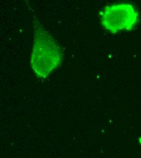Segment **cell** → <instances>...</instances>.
Returning a JSON list of instances; mask_svg holds the SVG:
<instances>
[{
    "label": "cell",
    "mask_w": 141,
    "mask_h": 158,
    "mask_svg": "<svg viewBox=\"0 0 141 158\" xmlns=\"http://www.w3.org/2000/svg\"><path fill=\"white\" fill-rule=\"evenodd\" d=\"M138 21V12L129 3H117L107 6L101 17L102 26L114 34L121 31L133 30Z\"/></svg>",
    "instance_id": "cell-2"
},
{
    "label": "cell",
    "mask_w": 141,
    "mask_h": 158,
    "mask_svg": "<svg viewBox=\"0 0 141 158\" xmlns=\"http://www.w3.org/2000/svg\"><path fill=\"white\" fill-rule=\"evenodd\" d=\"M33 26L31 66L39 79H44L60 65L62 53L57 41L35 16L33 19Z\"/></svg>",
    "instance_id": "cell-1"
},
{
    "label": "cell",
    "mask_w": 141,
    "mask_h": 158,
    "mask_svg": "<svg viewBox=\"0 0 141 158\" xmlns=\"http://www.w3.org/2000/svg\"><path fill=\"white\" fill-rule=\"evenodd\" d=\"M139 142H140V143L141 144V138L139 139Z\"/></svg>",
    "instance_id": "cell-3"
}]
</instances>
